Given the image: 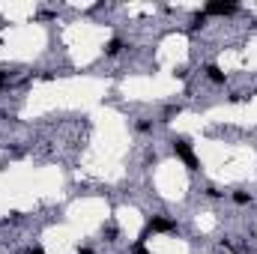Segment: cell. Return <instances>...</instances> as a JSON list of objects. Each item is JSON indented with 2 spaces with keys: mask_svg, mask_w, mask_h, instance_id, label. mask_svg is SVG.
Returning <instances> with one entry per match:
<instances>
[{
  "mask_svg": "<svg viewBox=\"0 0 257 254\" xmlns=\"http://www.w3.org/2000/svg\"><path fill=\"white\" fill-rule=\"evenodd\" d=\"M171 144H174V153L186 162V168H189V171H198V168H201V162H198V156H195V150H192L189 138H174Z\"/></svg>",
  "mask_w": 257,
  "mask_h": 254,
  "instance_id": "obj_1",
  "label": "cell"
},
{
  "mask_svg": "<svg viewBox=\"0 0 257 254\" xmlns=\"http://www.w3.org/2000/svg\"><path fill=\"white\" fill-rule=\"evenodd\" d=\"M240 6L237 3H225V0H213V3H207V9H204V15L210 18V15H234Z\"/></svg>",
  "mask_w": 257,
  "mask_h": 254,
  "instance_id": "obj_2",
  "label": "cell"
},
{
  "mask_svg": "<svg viewBox=\"0 0 257 254\" xmlns=\"http://www.w3.org/2000/svg\"><path fill=\"white\" fill-rule=\"evenodd\" d=\"M147 231H150V234H174L177 225H174L171 219H165V216H153L150 225H147Z\"/></svg>",
  "mask_w": 257,
  "mask_h": 254,
  "instance_id": "obj_3",
  "label": "cell"
},
{
  "mask_svg": "<svg viewBox=\"0 0 257 254\" xmlns=\"http://www.w3.org/2000/svg\"><path fill=\"white\" fill-rule=\"evenodd\" d=\"M207 78H210L213 84H225V72H222L216 63H210V66H207Z\"/></svg>",
  "mask_w": 257,
  "mask_h": 254,
  "instance_id": "obj_4",
  "label": "cell"
},
{
  "mask_svg": "<svg viewBox=\"0 0 257 254\" xmlns=\"http://www.w3.org/2000/svg\"><path fill=\"white\" fill-rule=\"evenodd\" d=\"M120 51H123V42H120V39H111V42L105 45V54H108V57H117Z\"/></svg>",
  "mask_w": 257,
  "mask_h": 254,
  "instance_id": "obj_5",
  "label": "cell"
},
{
  "mask_svg": "<svg viewBox=\"0 0 257 254\" xmlns=\"http://www.w3.org/2000/svg\"><path fill=\"white\" fill-rule=\"evenodd\" d=\"M204 24H207V15H204V12H198V15L192 18V24H189V30H201Z\"/></svg>",
  "mask_w": 257,
  "mask_h": 254,
  "instance_id": "obj_6",
  "label": "cell"
},
{
  "mask_svg": "<svg viewBox=\"0 0 257 254\" xmlns=\"http://www.w3.org/2000/svg\"><path fill=\"white\" fill-rule=\"evenodd\" d=\"M234 204L246 207V204H252V195H249V192H237V195H234Z\"/></svg>",
  "mask_w": 257,
  "mask_h": 254,
  "instance_id": "obj_7",
  "label": "cell"
},
{
  "mask_svg": "<svg viewBox=\"0 0 257 254\" xmlns=\"http://www.w3.org/2000/svg\"><path fill=\"white\" fill-rule=\"evenodd\" d=\"M180 111H183V108H180V105H171V108H168V111H165V123H171V120H174V117H177V114H180Z\"/></svg>",
  "mask_w": 257,
  "mask_h": 254,
  "instance_id": "obj_8",
  "label": "cell"
},
{
  "mask_svg": "<svg viewBox=\"0 0 257 254\" xmlns=\"http://www.w3.org/2000/svg\"><path fill=\"white\" fill-rule=\"evenodd\" d=\"M150 129H153V126H150L147 120H141V123H138V132H150Z\"/></svg>",
  "mask_w": 257,
  "mask_h": 254,
  "instance_id": "obj_9",
  "label": "cell"
},
{
  "mask_svg": "<svg viewBox=\"0 0 257 254\" xmlns=\"http://www.w3.org/2000/svg\"><path fill=\"white\" fill-rule=\"evenodd\" d=\"M132 254H150V252H147L144 246H135V252H132Z\"/></svg>",
  "mask_w": 257,
  "mask_h": 254,
  "instance_id": "obj_10",
  "label": "cell"
},
{
  "mask_svg": "<svg viewBox=\"0 0 257 254\" xmlns=\"http://www.w3.org/2000/svg\"><path fill=\"white\" fill-rule=\"evenodd\" d=\"M30 254H45V252H42L39 246H33V249H30Z\"/></svg>",
  "mask_w": 257,
  "mask_h": 254,
  "instance_id": "obj_11",
  "label": "cell"
},
{
  "mask_svg": "<svg viewBox=\"0 0 257 254\" xmlns=\"http://www.w3.org/2000/svg\"><path fill=\"white\" fill-rule=\"evenodd\" d=\"M78 254H93L90 249H78Z\"/></svg>",
  "mask_w": 257,
  "mask_h": 254,
  "instance_id": "obj_12",
  "label": "cell"
}]
</instances>
